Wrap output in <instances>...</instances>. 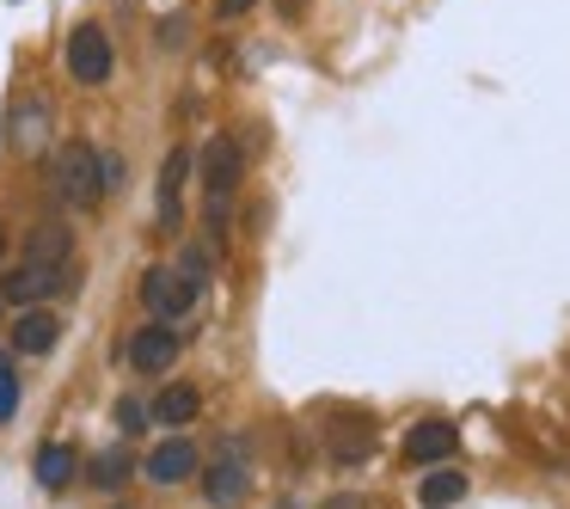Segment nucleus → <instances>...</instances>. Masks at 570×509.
<instances>
[{
  "mask_svg": "<svg viewBox=\"0 0 570 509\" xmlns=\"http://www.w3.org/2000/svg\"><path fill=\"white\" fill-rule=\"evenodd\" d=\"M50 190L62 203H75V209H92V203L105 197V185H99V148H92V141H62V148L50 154Z\"/></svg>",
  "mask_w": 570,
  "mask_h": 509,
  "instance_id": "1",
  "label": "nucleus"
},
{
  "mask_svg": "<svg viewBox=\"0 0 570 509\" xmlns=\"http://www.w3.org/2000/svg\"><path fill=\"white\" fill-rule=\"evenodd\" d=\"M62 68H68V80L75 87H87V92H99V87H111V75H117V50H111V38H105V26H75L68 31V43H62Z\"/></svg>",
  "mask_w": 570,
  "mask_h": 509,
  "instance_id": "2",
  "label": "nucleus"
},
{
  "mask_svg": "<svg viewBox=\"0 0 570 509\" xmlns=\"http://www.w3.org/2000/svg\"><path fill=\"white\" fill-rule=\"evenodd\" d=\"M141 307H148L160 325H173V320H185V313L197 307V288L185 283L178 264H148V276H141Z\"/></svg>",
  "mask_w": 570,
  "mask_h": 509,
  "instance_id": "3",
  "label": "nucleus"
},
{
  "mask_svg": "<svg viewBox=\"0 0 570 509\" xmlns=\"http://www.w3.org/2000/svg\"><path fill=\"white\" fill-rule=\"evenodd\" d=\"M190 166H197L190 148H173L160 160V185H154V227H160V234H178V227H185V178H190Z\"/></svg>",
  "mask_w": 570,
  "mask_h": 509,
  "instance_id": "4",
  "label": "nucleus"
},
{
  "mask_svg": "<svg viewBox=\"0 0 570 509\" xmlns=\"http://www.w3.org/2000/svg\"><path fill=\"white\" fill-rule=\"evenodd\" d=\"M197 166H203V190H209V197H234L239 178H246V148H239L234 136H209V148L197 154Z\"/></svg>",
  "mask_w": 570,
  "mask_h": 509,
  "instance_id": "5",
  "label": "nucleus"
},
{
  "mask_svg": "<svg viewBox=\"0 0 570 509\" xmlns=\"http://www.w3.org/2000/svg\"><path fill=\"white\" fill-rule=\"evenodd\" d=\"M26 258H31V264H50V271H68V258H75V227H68L62 215H43V222H31Z\"/></svg>",
  "mask_w": 570,
  "mask_h": 509,
  "instance_id": "6",
  "label": "nucleus"
},
{
  "mask_svg": "<svg viewBox=\"0 0 570 509\" xmlns=\"http://www.w3.org/2000/svg\"><path fill=\"white\" fill-rule=\"evenodd\" d=\"M173 362H178V332L173 325L154 320V325H141V332L129 337V369L136 374H166Z\"/></svg>",
  "mask_w": 570,
  "mask_h": 509,
  "instance_id": "7",
  "label": "nucleus"
},
{
  "mask_svg": "<svg viewBox=\"0 0 570 509\" xmlns=\"http://www.w3.org/2000/svg\"><path fill=\"white\" fill-rule=\"evenodd\" d=\"M56 337H62V313L38 301V307H26L13 320V356H50Z\"/></svg>",
  "mask_w": 570,
  "mask_h": 509,
  "instance_id": "8",
  "label": "nucleus"
},
{
  "mask_svg": "<svg viewBox=\"0 0 570 509\" xmlns=\"http://www.w3.org/2000/svg\"><path fill=\"white\" fill-rule=\"evenodd\" d=\"M56 288H62V271H50V264H19V271L0 276V301H13V307H38V301H50Z\"/></svg>",
  "mask_w": 570,
  "mask_h": 509,
  "instance_id": "9",
  "label": "nucleus"
},
{
  "mask_svg": "<svg viewBox=\"0 0 570 509\" xmlns=\"http://www.w3.org/2000/svg\"><path fill=\"white\" fill-rule=\"evenodd\" d=\"M197 467H203V454H197V442H185V435H173V442H160L148 460H141V472H148V484H160V491H166V484H185Z\"/></svg>",
  "mask_w": 570,
  "mask_h": 509,
  "instance_id": "10",
  "label": "nucleus"
},
{
  "mask_svg": "<svg viewBox=\"0 0 570 509\" xmlns=\"http://www.w3.org/2000/svg\"><path fill=\"white\" fill-rule=\"evenodd\" d=\"M454 448H460V430L454 423H442V418H430V423H417V430L405 435V467H435V460H454Z\"/></svg>",
  "mask_w": 570,
  "mask_h": 509,
  "instance_id": "11",
  "label": "nucleus"
},
{
  "mask_svg": "<svg viewBox=\"0 0 570 509\" xmlns=\"http://www.w3.org/2000/svg\"><path fill=\"white\" fill-rule=\"evenodd\" d=\"M197 411H203V393H197L190 381H173V386H160V399L148 405V423L185 430V423H197Z\"/></svg>",
  "mask_w": 570,
  "mask_h": 509,
  "instance_id": "12",
  "label": "nucleus"
},
{
  "mask_svg": "<svg viewBox=\"0 0 570 509\" xmlns=\"http://www.w3.org/2000/svg\"><path fill=\"white\" fill-rule=\"evenodd\" d=\"M246 491H252V472L239 467V460H215V467H203V497H209L215 509L246 503Z\"/></svg>",
  "mask_w": 570,
  "mask_h": 509,
  "instance_id": "13",
  "label": "nucleus"
},
{
  "mask_svg": "<svg viewBox=\"0 0 570 509\" xmlns=\"http://www.w3.org/2000/svg\"><path fill=\"white\" fill-rule=\"evenodd\" d=\"M460 497H466V472L448 467V460H435V467L417 479V509H454Z\"/></svg>",
  "mask_w": 570,
  "mask_h": 509,
  "instance_id": "14",
  "label": "nucleus"
},
{
  "mask_svg": "<svg viewBox=\"0 0 570 509\" xmlns=\"http://www.w3.org/2000/svg\"><path fill=\"white\" fill-rule=\"evenodd\" d=\"M7 136H13L19 154H38L43 141H50V105H43V99L13 105V129H7Z\"/></svg>",
  "mask_w": 570,
  "mask_h": 509,
  "instance_id": "15",
  "label": "nucleus"
},
{
  "mask_svg": "<svg viewBox=\"0 0 570 509\" xmlns=\"http://www.w3.org/2000/svg\"><path fill=\"white\" fill-rule=\"evenodd\" d=\"M75 467H80V454L68 442H43L38 448V484L43 491H68V484H75Z\"/></svg>",
  "mask_w": 570,
  "mask_h": 509,
  "instance_id": "16",
  "label": "nucleus"
},
{
  "mask_svg": "<svg viewBox=\"0 0 570 509\" xmlns=\"http://www.w3.org/2000/svg\"><path fill=\"white\" fill-rule=\"evenodd\" d=\"M87 479L99 484V491H117V484L129 479V454H124V448H105V454L92 460V472H87Z\"/></svg>",
  "mask_w": 570,
  "mask_h": 509,
  "instance_id": "17",
  "label": "nucleus"
},
{
  "mask_svg": "<svg viewBox=\"0 0 570 509\" xmlns=\"http://www.w3.org/2000/svg\"><path fill=\"white\" fill-rule=\"evenodd\" d=\"M13 411H19V369H13V356L0 350V430L13 423Z\"/></svg>",
  "mask_w": 570,
  "mask_h": 509,
  "instance_id": "18",
  "label": "nucleus"
},
{
  "mask_svg": "<svg viewBox=\"0 0 570 509\" xmlns=\"http://www.w3.org/2000/svg\"><path fill=\"white\" fill-rule=\"evenodd\" d=\"M178 271H185V283L203 295V288H209V252H203V246H185V252H178Z\"/></svg>",
  "mask_w": 570,
  "mask_h": 509,
  "instance_id": "19",
  "label": "nucleus"
},
{
  "mask_svg": "<svg viewBox=\"0 0 570 509\" xmlns=\"http://www.w3.org/2000/svg\"><path fill=\"white\" fill-rule=\"evenodd\" d=\"M374 454V435H332V460L337 467H356V460Z\"/></svg>",
  "mask_w": 570,
  "mask_h": 509,
  "instance_id": "20",
  "label": "nucleus"
},
{
  "mask_svg": "<svg viewBox=\"0 0 570 509\" xmlns=\"http://www.w3.org/2000/svg\"><path fill=\"white\" fill-rule=\"evenodd\" d=\"M117 430L141 435V430H148V405H141V399H117Z\"/></svg>",
  "mask_w": 570,
  "mask_h": 509,
  "instance_id": "21",
  "label": "nucleus"
},
{
  "mask_svg": "<svg viewBox=\"0 0 570 509\" xmlns=\"http://www.w3.org/2000/svg\"><path fill=\"white\" fill-rule=\"evenodd\" d=\"M99 185L105 190H124V154H99Z\"/></svg>",
  "mask_w": 570,
  "mask_h": 509,
  "instance_id": "22",
  "label": "nucleus"
},
{
  "mask_svg": "<svg viewBox=\"0 0 570 509\" xmlns=\"http://www.w3.org/2000/svg\"><path fill=\"white\" fill-rule=\"evenodd\" d=\"M252 7H258V0H215V19L227 26V19H246Z\"/></svg>",
  "mask_w": 570,
  "mask_h": 509,
  "instance_id": "23",
  "label": "nucleus"
},
{
  "mask_svg": "<svg viewBox=\"0 0 570 509\" xmlns=\"http://www.w3.org/2000/svg\"><path fill=\"white\" fill-rule=\"evenodd\" d=\"M307 7H313V0H276V19H288V26H295V19L307 13Z\"/></svg>",
  "mask_w": 570,
  "mask_h": 509,
  "instance_id": "24",
  "label": "nucleus"
},
{
  "mask_svg": "<svg viewBox=\"0 0 570 509\" xmlns=\"http://www.w3.org/2000/svg\"><path fill=\"white\" fill-rule=\"evenodd\" d=\"M185 26H190V19H166V31H160L166 50H173V43H185Z\"/></svg>",
  "mask_w": 570,
  "mask_h": 509,
  "instance_id": "25",
  "label": "nucleus"
},
{
  "mask_svg": "<svg viewBox=\"0 0 570 509\" xmlns=\"http://www.w3.org/2000/svg\"><path fill=\"white\" fill-rule=\"evenodd\" d=\"M325 509H356V497H337V503H325Z\"/></svg>",
  "mask_w": 570,
  "mask_h": 509,
  "instance_id": "26",
  "label": "nucleus"
},
{
  "mask_svg": "<svg viewBox=\"0 0 570 509\" xmlns=\"http://www.w3.org/2000/svg\"><path fill=\"white\" fill-rule=\"evenodd\" d=\"M0 258H7V222H0Z\"/></svg>",
  "mask_w": 570,
  "mask_h": 509,
  "instance_id": "27",
  "label": "nucleus"
},
{
  "mask_svg": "<svg viewBox=\"0 0 570 509\" xmlns=\"http://www.w3.org/2000/svg\"><path fill=\"white\" fill-rule=\"evenodd\" d=\"M0 307H7V301H0Z\"/></svg>",
  "mask_w": 570,
  "mask_h": 509,
  "instance_id": "28",
  "label": "nucleus"
}]
</instances>
